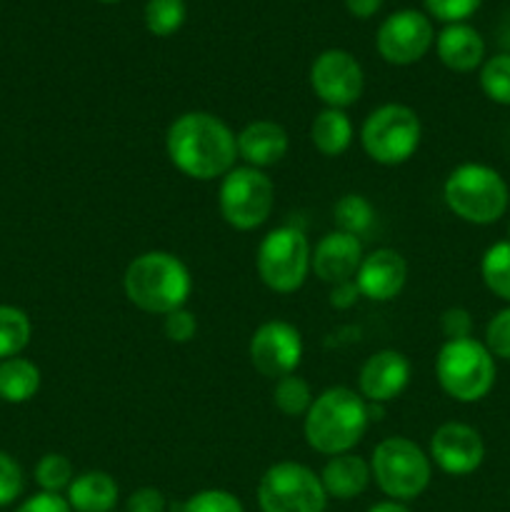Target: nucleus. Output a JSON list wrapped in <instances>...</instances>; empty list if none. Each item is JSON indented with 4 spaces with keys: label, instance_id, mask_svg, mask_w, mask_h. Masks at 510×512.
<instances>
[{
    "label": "nucleus",
    "instance_id": "f257e3e1",
    "mask_svg": "<svg viewBox=\"0 0 510 512\" xmlns=\"http://www.w3.org/2000/svg\"><path fill=\"white\" fill-rule=\"evenodd\" d=\"M165 150L175 168L193 180L225 178L238 160V140L223 118L188 110L168 125Z\"/></svg>",
    "mask_w": 510,
    "mask_h": 512
},
{
    "label": "nucleus",
    "instance_id": "f03ea898",
    "mask_svg": "<svg viewBox=\"0 0 510 512\" xmlns=\"http://www.w3.org/2000/svg\"><path fill=\"white\" fill-rule=\"evenodd\" d=\"M368 425V400L353 388L335 385L315 395L303 418V435L315 453L333 458V455L353 453Z\"/></svg>",
    "mask_w": 510,
    "mask_h": 512
},
{
    "label": "nucleus",
    "instance_id": "7ed1b4c3",
    "mask_svg": "<svg viewBox=\"0 0 510 512\" xmlns=\"http://www.w3.org/2000/svg\"><path fill=\"white\" fill-rule=\"evenodd\" d=\"M125 298L150 315H168L185 308L193 293V275L178 255L148 250L130 260L123 275Z\"/></svg>",
    "mask_w": 510,
    "mask_h": 512
},
{
    "label": "nucleus",
    "instance_id": "20e7f679",
    "mask_svg": "<svg viewBox=\"0 0 510 512\" xmlns=\"http://www.w3.org/2000/svg\"><path fill=\"white\" fill-rule=\"evenodd\" d=\"M443 200L450 213L470 225H493L505 215L510 190L503 175L483 163H463L443 183Z\"/></svg>",
    "mask_w": 510,
    "mask_h": 512
},
{
    "label": "nucleus",
    "instance_id": "39448f33",
    "mask_svg": "<svg viewBox=\"0 0 510 512\" xmlns=\"http://www.w3.org/2000/svg\"><path fill=\"white\" fill-rule=\"evenodd\" d=\"M495 375H498L495 358L480 340H445L440 345L435 358V378L443 393L458 403L483 400L493 390Z\"/></svg>",
    "mask_w": 510,
    "mask_h": 512
},
{
    "label": "nucleus",
    "instance_id": "423d86ee",
    "mask_svg": "<svg viewBox=\"0 0 510 512\" xmlns=\"http://www.w3.org/2000/svg\"><path fill=\"white\" fill-rule=\"evenodd\" d=\"M368 463L375 485L398 503L420 498L433 478V463L428 453L405 435L380 440Z\"/></svg>",
    "mask_w": 510,
    "mask_h": 512
},
{
    "label": "nucleus",
    "instance_id": "0eeeda50",
    "mask_svg": "<svg viewBox=\"0 0 510 512\" xmlns=\"http://www.w3.org/2000/svg\"><path fill=\"white\" fill-rule=\"evenodd\" d=\"M423 125L410 105L385 103L370 110L360 128V145L378 165H403L418 153Z\"/></svg>",
    "mask_w": 510,
    "mask_h": 512
},
{
    "label": "nucleus",
    "instance_id": "6e6552de",
    "mask_svg": "<svg viewBox=\"0 0 510 512\" xmlns=\"http://www.w3.org/2000/svg\"><path fill=\"white\" fill-rule=\"evenodd\" d=\"M310 248L308 235L295 225L273 228L258 245L255 253V270L265 288L273 293L288 295L303 288L310 275Z\"/></svg>",
    "mask_w": 510,
    "mask_h": 512
},
{
    "label": "nucleus",
    "instance_id": "1a4fd4ad",
    "mask_svg": "<svg viewBox=\"0 0 510 512\" xmlns=\"http://www.w3.org/2000/svg\"><path fill=\"white\" fill-rule=\"evenodd\" d=\"M218 208L230 228L248 233L260 228L275 208V185L265 170L250 165H235L220 178Z\"/></svg>",
    "mask_w": 510,
    "mask_h": 512
},
{
    "label": "nucleus",
    "instance_id": "9d476101",
    "mask_svg": "<svg viewBox=\"0 0 510 512\" xmlns=\"http://www.w3.org/2000/svg\"><path fill=\"white\" fill-rule=\"evenodd\" d=\"M260 512H325V495L320 475L308 465L283 460L270 465L258 483Z\"/></svg>",
    "mask_w": 510,
    "mask_h": 512
},
{
    "label": "nucleus",
    "instance_id": "9b49d317",
    "mask_svg": "<svg viewBox=\"0 0 510 512\" xmlns=\"http://www.w3.org/2000/svg\"><path fill=\"white\" fill-rule=\"evenodd\" d=\"M435 43L433 23L425 13L413 8L395 10L380 23L375 48L390 65H413L425 58Z\"/></svg>",
    "mask_w": 510,
    "mask_h": 512
},
{
    "label": "nucleus",
    "instance_id": "f8f14e48",
    "mask_svg": "<svg viewBox=\"0 0 510 512\" xmlns=\"http://www.w3.org/2000/svg\"><path fill=\"white\" fill-rule=\"evenodd\" d=\"M310 88L325 108L345 110L358 103L363 95V68L348 50H323L310 65Z\"/></svg>",
    "mask_w": 510,
    "mask_h": 512
},
{
    "label": "nucleus",
    "instance_id": "ddd939ff",
    "mask_svg": "<svg viewBox=\"0 0 510 512\" xmlns=\"http://www.w3.org/2000/svg\"><path fill=\"white\" fill-rule=\"evenodd\" d=\"M248 358L263 378H285L303 360V335L288 320H265L250 338Z\"/></svg>",
    "mask_w": 510,
    "mask_h": 512
},
{
    "label": "nucleus",
    "instance_id": "4468645a",
    "mask_svg": "<svg viewBox=\"0 0 510 512\" xmlns=\"http://www.w3.org/2000/svg\"><path fill=\"white\" fill-rule=\"evenodd\" d=\"M428 458L435 468L453 478L475 473L485 460L483 435L468 423H443L430 438Z\"/></svg>",
    "mask_w": 510,
    "mask_h": 512
},
{
    "label": "nucleus",
    "instance_id": "2eb2a0df",
    "mask_svg": "<svg viewBox=\"0 0 510 512\" xmlns=\"http://www.w3.org/2000/svg\"><path fill=\"white\" fill-rule=\"evenodd\" d=\"M410 360L400 350H378L363 363L358 375V393L368 403L388 405L398 398L410 383Z\"/></svg>",
    "mask_w": 510,
    "mask_h": 512
},
{
    "label": "nucleus",
    "instance_id": "dca6fc26",
    "mask_svg": "<svg viewBox=\"0 0 510 512\" xmlns=\"http://www.w3.org/2000/svg\"><path fill=\"white\" fill-rule=\"evenodd\" d=\"M355 283L363 298L373 303H388L403 293L408 283V263L403 255L393 248H378L363 255Z\"/></svg>",
    "mask_w": 510,
    "mask_h": 512
},
{
    "label": "nucleus",
    "instance_id": "f3484780",
    "mask_svg": "<svg viewBox=\"0 0 510 512\" xmlns=\"http://www.w3.org/2000/svg\"><path fill=\"white\" fill-rule=\"evenodd\" d=\"M363 243L355 235L343 233V230H330L315 243L313 255H310V270L315 278L328 285L353 280L363 263Z\"/></svg>",
    "mask_w": 510,
    "mask_h": 512
},
{
    "label": "nucleus",
    "instance_id": "a211bd4d",
    "mask_svg": "<svg viewBox=\"0 0 510 512\" xmlns=\"http://www.w3.org/2000/svg\"><path fill=\"white\" fill-rule=\"evenodd\" d=\"M238 158L250 168H273L288 155L290 138L285 128L275 120H253L238 135Z\"/></svg>",
    "mask_w": 510,
    "mask_h": 512
},
{
    "label": "nucleus",
    "instance_id": "6ab92c4d",
    "mask_svg": "<svg viewBox=\"0 0 510 512\" xmlns=\"http://www.w3.org/2000/svg\"><path fill=\"white\" fill-rule=\"evenodd\" d=\"M435 53L453 73H473L485 63V40L473 25L450 23L435 35Z\"/></svg>",
    "mask_w": 510,
    "mask_h": 512
},
{
    "label": "nucleus",
    "instance_id": "aec40b11",
    "mask_svg": "<svg viewBox=\"0 0 510 512\" xmlns=\"http://www.w3.org/2000/svg\"><path fill=\"white\" fill-rule=\"evenodd\" d=\"M370 480H373L370 463L355 453L333 455L320 470V483H323L325 495L335 500L358 498L365 493Z\"/></svg>",
    "mask_w": 510,
    "mask_h": 512
},
{
    "label": "nucleus",
    "instance_id": "412c9836",
    "mask_svg": "<svg viewBox=\"0 0 510 512\" xmlns=\"http://www.w3.org/2000/svg\"><path fill=\"white\" fill-rule=\"evenodd\" d=\"M118 483L110 473L88 470L75 475L70 488L65 490V500L73 512H113L118 505Z\"/></svg>",
    "mask_w": 510,
    "mask_h": 512
},
{
    "label": "nucleus",
    "instance_id": "4be33fe9",
    "mask_svg": "<svg viewBox=\"0 0 510 512\" xmlns=\"http://www.w3.org/2000/svg\"><path fill=\"white\" fill-rule=\"evenodd\" d=\"M310 143L325 158H338L353 143V120L345 110L323 108L310 125Z\"/></svg>",
    "mask_w": 510,
    "mask_h": 512
},
{
    "label": "nucleus",
    "instance_id": "5701e85b",
    "mask_svg": "<svg viewBox=\"0 0 510 512\" xmlns=\"http://www.w3.org/2000/svg\"><path fill=\"white\" fill-rule=\"evenodd\" d=\"M40 390V368L28 358L0 360V400L5 403H28Z\"/></svg>",
    "mask_w": 510,
    "mask_h": 512
},
{
    "label": "nucleus",
    "instance_id": "b1692460",
    "mask_svg": "<svg viewBox=\"0 0 510 512\" xmlns=\"http://www.w3.org/2000/svg\"><path fill=\"white\" fill-rule=\"evenodd\" d=\"M335 218V230H343V233L355 235V238H363L365 233H370L375 225V208L370 205V200L360 193H348L335 203L333 208Z\"/></svg>",
    "mask_w": 510,
    "mask_h": 512
},
{
    "label": "nucleus",
    "instance_id": "393cba45",
    "mask_svg": "<svg viewBox=\"0 0 510 512\" xmlns=\"http://www.w3.org/2000/svg\"><path fill=\"white\" fill-rule=\"evenodd\" d=\"M480 278L495 298L510 303V240L493 243L480 260Z\"/></svg>",
    "mask_w": 510,
    "mask_h": 512
},
{
    "label": "nucleus",
    "instance_id": "a878e982",
    "mask_svg": "<svg viewBox=\"0 0 510 512\" xmlns=\"http://www.w3.org/2000/svg\"><path fill=\"white\" fill-rule=\"evenodd\" d=\"M33 335V325L25 310L15 305H0V360L23 353Z\"/></svg>",
    "mask_w": 510,
    "mask_h": 512
},
{
    "label": "nucleus",
    "instance_id": "bb28decb",
    "mask_svg": "<svg viewBox=\"0 0 510 512\" xmlns=\"http://www.w3.org/2000/svg\"><path fill=\"white\" fill-rule=\"evenodd\" d=\"M315 395L313 388L305 378L300 375L290 373L285 378L275 380V388H273V405L280 410L283 415L288 418H305L308 408L313 405Z\"/></svg>",
    "mask_w": 510,
    "mask_h": 512
},
{
    "label": "nucleus",
    "instance_id": "cd10ccee",
    "mask_svg": "<svg viewBox=\"0 0 510 512\" xmlns=\"http://www.w3.org/2000/svg\"><path fill=\"white\" fill-rule=\"evenodd\" d=\"M185 15H188L185 0H148L143 10L145 28L155 38H168L178 33L185 23Z\"/></svg>",
    "mask_w": 510,
    "mask_h": 512
},
{
    "label": "nucleus",
    "instance_id": "c85d7f7f",
    "mask_svg": "<svg viewBox=\"0 0 510 512\" xmlns=\"http://www.w3.org/2000/svg\"><path fill=\"white\" fill-rule=\"evenodd\" d=\"M480 88L493 103L510 105V53L503 50L480 65Z\"/></svg>",
    "mask_w": 510,
    "mask_h": 512
},
{
    "label": "nucleus",
    "instance_id": "c756f323",
    "mask_svg": "<svg viewBox=\"0 0 510 512\" xmlns=\"http://www.w3.org/2000/svg\"><path fill=\"white\" fill-rule=\"evenodd\" d=\"M73 478V463L60 453L43 455V458L38 460V465H35V483L40 485L43 493L60 495L63 490L70 488Z\"/></svg>",
    "mask_w": 510,
    "mask_h": 512
},
{
    "label": "nucleus",
    "instance_id": "7c9ffc66",
    "mask_svg": "<svg viewBox=\"0 0 510 512\" xmlns=\"http://www.w3.org/2000/svg\"><path fill=\"white\" fill-rule=\"evenodd\" d=\"M173 512H245V508L238 495L220 488H208L190 495L185 503L175 505Z\"/></svg>",
    "mask_w": 510,
    "mask_h": 512
},
{
    "label": "nucleus",
    "instance_id": "2f4dec72",
    "mask_svg": "<svg viewBox=\"0 0 510 512\" xmlns=\"http://www.w3.org/2000/svg\"><path fill=\"white\" fill-rule=\"evenodd\" d=\"M485 348L493 358L510 360V305L498 310L485 328Z\"/></svg>",
    "mask_w": 510,
    "mask_h": 512
},
{
    "label": "nucleus",
    "instance_id": "473e14b6",
    "mask_svg": "<svg viewBox=\"0 0 510 512\" xmlns=\"http://www.w3.org/2000/svg\"><path fill=\"white\" fill-rule=\"evenodd\" d=\"M428 13L440 23H465L475 10L483 5V0H423Z\"/></svg>",
    "mask_w": 510,
    "mask_h": 512
},
{
    "label": "nucleus",
    "instance_id": "72a5a7b5",
    "mask_svg": "<svg viewBox=\"0 0 510 512\" xmlns=\"http://www.w3.org/2000/svg\"><path fill=\"white\" fill-rule=\"evenodd\" d=\"M23 470L15 463V458H10L8 453L0 450V508L15 503L23 493Z\"/></svg>",
    "mask_w": 510,
    "mask_h": 512
},
{
    "label": "nucleus",
    "instance_id": "f704fd0d",
    "mask_svg": "<svg viewBox=\"0 0 510 512\" xmlns=\"http://www.w3.org/2000/svg\"><path fill=\"white\" fill-rule=\"evenodd\" d=\"M163 333L170 343H190L195 333H198V320H195V315L188 308L173 310V313L163 315Z\"/></svg>",
    "mask_w": 510,
    "mask_h": 512
},
{
    "label": "nucleus",
    "instance_id": "c9c22d12",
    "mask_svg": "<svg viewBox=\"0 0 510 512\" xmlns=\"http://www.w3.org/2000/svg\"><path fill=\"white\" fill-rule=\"evenodd\" d=\"M440 330H443L445 340L473 338V318L465 308H448L440 315Z\"/></svg>",
    "mask_w": 510,
    "mask_h": 512
},
{
    "label": "nucleus",
    "instance_id": "e433bc0d",
    "mask_svg": "<svg viewBox=\"0 0 510 512\" xmlns=\"http://www.w3.org/2000/svg\"><path fill=\"white\" fill-rule=\"evenodd\" d=\"M168 500L158 488H138L125 500V512H165Z\"/></svg>",
    "mask_w": 510,
    "mask_h": 512
},
{
    "label": "nucleus",
    "instance_id": "4c0bfd02",
    "mask_svg": "<svg viewBox=\"0 0 510 512\" xmlns=\"http://www.w3.org/2000/svg\"><path fill=\"white\" fill-rule=\"evenodd\" d=\"M15 512H73V508H70L68 500H65L63 495L43 493V490H40L38 495L25 500Z\"/></svg>",
    "mask_w": 510,
    "mask_h": 512
},
{
    "label": "nucleus",
    "instance_id": "58836bf2",
    "mask_svg": "<svg viewBox=\"0 0 510 512\" xmlns=\"http://www.w3.org/2000/svg\"><path fill=\"white\" fill-rule=\"evenodd\" d=\"M360 298H363V295H360L355 278L345 280V283H338V285H330V295H328L330 308L348 310V308H353Z\"/></svg>",
    "mask_w": 510,
    "mask_h": 512
},
{
    "label": "nucleus",
    "instance_id": "ea45409f",
    "mask_svg": "<svg viewBox=\"0 0 510 512\" xmlns=\"http://www.w3.org/2000/svg\"><path fill=\"white\" fill-rule=\"evenodd\" d=\"M345 8H348V13L353 15V18L368 20L383 8V0H345Z\"/></svg>",
    "mask_w": 510,
    "mask_h": 512
},
{
    "label": "nucleus",
    "instance_id": "a19ab883",
    "mask_svg": "<svg viewBox=\"0 0 510 512\" xmlns=\"http://www.w3.org/2000/svg\"><path fill=\"white\" fill-rule=\"evenodd\" d=\"M368 512H410L408 505L398 503V500H380V503L370 505Z\"/></svg>",
    "mask_w": 510,
    "mask_h": 512
},
{
    "label": "nucleus",
    "instance_id": "79ce46f5",
    "mask_svg": "<svg viewBox=\"0 0 510 512\" xmlns=\"http://www.w3.org/2000/svg\"><path fill=\"white\" fill-rule=\"evenodd\" d=\"M500 45L505 48V53H510V13L503 18V25H500Z\"/></svg>",
    "mask_w": 510,
    "mask_h": 512
},
{
    "label": "nucleus",
    "instance_id": "37998d69",
    "mask_svg": "<svg viewBox=\"0 0 510 512\" xmlns=\"http://www.w3.org/2000/svg\"><path fill=\"white\" fill-rule=\"evenodd\" d=\"M100 3H120V0H100Z\"/></svg>",
    "mask_w": 510,
    "mask_h": 512
},
{
    "label": "nucleus",
    "instance_id": "c03bdc74",
    "mask_svg": "<svg viewBox=\"0 0 510 512\" xmlns=\"http://www.w3.org/2000/svg\"><path fill=\"white\" fill-rule=\"evenodd\" d=\"M508 240H510V223H508Z\"/></svg>",
    "mask_w": 510,
    "mask_h": 512
}]
</instances>
